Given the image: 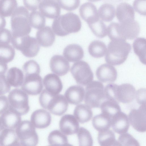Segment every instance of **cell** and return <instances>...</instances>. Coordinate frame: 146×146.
I'll list each match as a JSON object with an SVG mask.
<instances>
[{"label":"cell","instance_id":"obj_46","mask_svg":"<svg viewBox=\"0 0 146 146\" xmlns=\"http://www.w3.org/2000/svg\"><path fill=\"white\" fill-rule=\"evenodd\" d=\"M146 0H135L133 6L135 11L140 15L145 16Z\"/></svg>","mask_w":146,"mask_h":146},{"label":"cell","instance_id":"obj_36","mask_svg":"<svg viewBox=\"0 0 146 146\" xmlns=\"http://www.w3.org/2000/svg\"><path fill=\"white\" fill-rule=\"evenodd\" d=\"M98 12L101 20L105 22H109L111 21L115 17V7L110 3H106L101 5Z\"/></svg>","mask_w":146,"mask_h":146},{"label":"cell","instance_id":"obj_37","mask_svg":"<svg viewBox=\"0 0 146 146\" xmlns=\"http://www.w3.org/2000/svg\"><path fill=\"white\" fill-rule=\"evenodd\" d=\"M15 52L14 48L9 44H0V62L7 64L14 59Z\"/></svg>","mask_w":146,"mask_h":146},{"label":"cell","instance_id":"obj_22","mask_svg":"<svg viewBox=\"0 0 146 146\" xmlns=\"http://www.w3.org/2000/svg\"><path fill=\"white\" fill-rule=\"evenodd\" d=\"M0 116L5 128L15 129L22 121L21 116L10 108Z\"/></svg>","mask_w":146,"mask_h":146},{"label":"cell","instance_id":"obj_9","mask_svg":"<svg viewBox=\"0 0 146 146\" xmlns=\"http://www.w3.org/2000/svg\"><path fill=\"white\" fill-rule=\"evenodd\" d=\"M36 129L30 120L21 121L15 129L20 146H35L37 145L39 138Z\"/></svg>","mask_w":146,"mask_h":146},{"label":"cell","instance_id":"obj_58","mask_svg":"<svg viewBox=\"0 0 146 146\" xmlns=\"http://www.w3.org/2000/svg\"></svg>","mask_w":146,"mask_h":146},{"label":"cell","instance_id":"obj_55","mask_svg":"<svg viewBox=\"0 0 146 146\" xmlns=\"http://www.w3.org/2000/svg\"><path fill=\"white\" fill-rule=\"evenodd\" d=\"M110 2L114 3H116L120 2L123 0H109Z\"/></svg>","mask_w":146,"mask_h":146},{"label":"cell","instance_id":"obj_8","mask_svg":"<svg viewBox=\"0 0 146 146\" xmlns=\"http://www.w3.org/2000/svg\"><path fill=\"white\" fill-rule=\"evenodd\" d=\"M7 97L9 108L21 116L29 112V95L21 88H17L10 90Z\"/></svg>","mask_w":146,"mask_h":146},{"label":"cell","instance_id":"obj_13","mask_svg":"<svg viewBox=\"0 0 146 146\" xmlns=\"http://www.w3.org/2000/svg\"><path fill=\"white\" fill-rule=\"evenodd\" d=\"M51 114L48 110L43 108L38 109L32 113L30 121L36 129H45L51 124Z\"/></svg>","mask_w":146,"mask_h":146},{"label":"cell","instance_id":"obj_3","mask_svg":"<svg viewBox=\"0 0 146 146\" xmlns=\"http://www.w3.org/2000/svg\"><path fill=\"white\" fill-rule=\"evenodd\" d=\"M140 27L135 20L119 23L112 22L107 28V34L111 40L121 38L132 40L139 34Z\"/></svg>","mask_w":146,"mask_h":146},{"label":"cell","instance_id":"obj_47","mask_svg":"<svg viewBox=\"0 0 146 146\" xmlns=\"http://www.w3.org/2000/svg\"><path fill=\"white\" fill-rule=\"evenodd\" d=\"M12 37V33L8 29L4 28L0 30V44H9Z\"/></svg>","mask_w":146,"mask_h":146},{"label":"cell","instance_id":"obj_54","mask_svg":"<svg viewBox=\"0 0 146 146\" xmlns=\"http://www.w3.org/2000/svg\"><path fill=\"white\" fill-rule=\"evenodd\" d=\"M5 128V127L3 125L2 122L1 116L0 115V133Z\"/></svg>","mask_w":146,"mask_h":146},{"label":"cell","instance_id":"obj_31","mask_svg":"<svg viewBox=\"0 0 146 146\" xmlns=\"http://www.w3.org/2000/svg\"><path fill=\"white\" fill-rule=\"evenodd\" d=\"M98 140L99 144L101 146H120L116 140L114 133L109 129L98 132Z\"/></svg>","mask_w":146,"mask_h":146},{"label":"cell","instance_id":"obj_18","mask_svg":"<svg viewBox=\"0 0 146 146\" xmlns=\"http://www.w3.org/2000/svg\"><path fill=\"white\" fill-rule=\"evenodd\" d=\"M50 66L51 71L59 76L66 75L70 68L68 61L59 55H55L52 57L50 60Z\"/></svg>","mask_w":146,"mask_h":146},{"label":"cell","instance_id":"obj_7","mask_svg":"<svg viewBox=\"0 0 146 146\" xmlns=\"http://www.w3.org/2000/svg\"><path fill=\"white\" fill-rule=\"evenodd\" d=\"M11 42L14 48L27 57H34L39 51L40 44L36 39L28 35L21 37L12 36Z\"/></svg>","mask_w":146,"mask_h":146},{"label":"cell","instance_id":"obj_26","mask_svg":"<svg viewBox=\"0 0 146 146\" xmlns=\"http://www.w3.org/2000/svg\"><path fill=\"white\" fill-rule=\"evenodd\" d=\"M0 142L1 146H20L16 130L5 128L0 133Z\"/></svg>","mask_w":146,"mask_h":146},{"label":"cell","instance_id":"obj_42","mask_svg":"<svg viewBox=\"0 0 146 146\" xmlns=\"http://www.w3.org/2000/svg\"><path fill=\"white\" fill-rule=\"evenodd\" d=\"M117 141L120 146L140 145L138 141L132 135L127 132L120 134Z\"/></svg>","mask_w":146,"mask_h":146},{"label":"cell","instance_id":"obj_39","mask_svg":"<svg viewBox=\"0 0 146 146\" xmlns=\"http://www.w3.org/2000/svg\"><path fill=\"white\" fill-rule=\"evenodd\" d=\"M29 21L31 27L39 29L45 26L46 19L39 11L36 10L31 11L29 14Z\"/></svg>","mask_w":146,"mask_h":146},{"label":"cell","instance_id":"obj_21","mask_svg":"<svg viewBox=\"0 0 146 146\" xmlns=\"http://www.w3.org/2000/svg\"><path fill=\"white\" fill-rule=\"evenodd\" d=\"M129 125L128 116L121 111L111 119V126L114 131L118 134L127 132Z\"/></svg>","mask_w":146,"mask_h":146},{"label":"cell","instance_id":"obj_40","mask_svg":"<svg viewBox=\"0 0 146 146\" xmlns=\"http://www.w3.org/2000/svg\"><path fill=\"white\" fill-rule=\"evenodd\" d=\"M93 34L100 38L107 35V27L103 21L99 19L87 23Z\"/></svg>","mask_w":146,"mask_h":146},{"label":"cell","instance_id":"obj_45","mask_svg":"<svg viewBox=\"0 0 146 146\" xmlns=\"http://www.w3.org/2000/svg\"><path fill=\"white\" fill-rule=\"evenodd\" d=\"M59 6L64 9L72 11L76 9L79 6L80 0H56Z\"/></svg>","mask_w":146,"mask_h":146},{"label":"cell","instance_id":"obj_5","mask_svg":"<svg viewBox=\"0 0 146 146\" xmlns=\"http://www.w3.org/2000/svg\"><path fill=\"white\" fill-rule=\"evenodd\" d=\"M29 15L28 10L25 7H17L11 15L12 36H23L30 33L31 27L29 21Z\"/></svg>","mask_w":146,"mask_h":146},{"label":"cell","instance_id":"obj_19","mask_svg":"<svg viewBox=\"0 0 146 146\" xmlns=\"http://www.w3.org/2000/svg\"><path fill=\"white\" fill-rule=\"evenodd\" d=\"M85 90L80 85L69 87L66 91L64 96L69 103L76 105L84 100Z\"/></svg>","mask_w":146,"mask_h":146},{"label":"cell","instance_id":"obj_33","mask_svg":"<svg viewBox=\"0 0 146 146\" xmlns=\"http://www.w3.org/2000/svg\"><path fill=\"white\" fill-rule=\"evenodd\" d=\"M107 47L104 43L99 40H94L90 44L88 51L90 55L95 58H102L105 55Z\"/></svg>","mask_w":146,"mask_h":146},{"label":"cell","instance_id":"obj_25","mask_svg":"<svg viewBox=\"0 0 146 146\" xmlns=\"http://www.w3.org/2000/svg\"><path fill=\"white\" fill-rule=\"evenodd\" d=\"M79 12L81 17L87 23L100 19L96 6L90 2H86L81 5Z\"/></svg>","mask_w":146,"mask_h":146},{"label":"cell","instance_id":"obj_24","mask_svg":"<svg viewBox=\"0 0 146 146\" xmlns=\"http://www.w3.org/2000/svg\"><path fill=\"white\" fill-rule=\"evenodd\" d=\"M135 13L132 6L126 2L118 5L115 11V15L120 23L134 20Z\"/></svg>","mask_w":146,"mask_h":146},{"label":"cell","instance_id":"obj_34","mask_svg":"<svg viewBox=\"0 0 146 146\" xmlns=\"http://www.w3.org/2000/svg\"><path fill=\"white\" fill-rule=\"evenodd\" d=\"M111 119L102 113L95 115L92 119L94 127L98 132L109 129L111 126Z\"/></svg>","mask_w":146,"mask_h":146},{"label":"cell","instance_id":"obj_23","mask_svg":"<svg viewBox=\"0 0 146 146\" xmlns=\"http://www.w3.org/2000/svg\"><path fill=\"white\" fill-rule=\"evenodd\" d=\"M36 37L39 44L44 47L52 46L55 39L54 33L48 26L38 29L36 33Z\"/></svg>","mask_w":146,"mask_h":146},{"label":"cell","instance_id":"obj_14","mask_svg":"<svg viewBox=\"0 0 146 146\" xmlns=\"http://www.w3.org/2000/svg\"><path fill=\"white\" fill-rule=\"evenodd\" d=\"M60 130L67 136L76 134L80 128L79 123L73 115H64L59 122Z\"/></svg>","mask_w":146,"mask_h":146},{"label":"cell","instance_id":"obj_28","mask_svg":"<svg viewBox=\"0 0 146 146\" xmlns=\"http://www.w3.org/2000/svg\"><path fill=\"white\" fill-rule=\"evenodd\" d=\"M76 106L73 115L79 123H84L90 121L93 115L92 109L85 104Z\"/></svg>","mask_w":146,"mask_h":146},{"label":"cell","instance_id":"obj_27","mask_svg":"<svg viewBox=\"0 0 146 146\" xmlns=\"http://www.w3.org/2000/svg\"><path fill=\"white\" fill-rule=\"evenodd\" d=\"M63 55L68 61L71 62H77L82 59L84 56L82 47L76 44L68 45L64 49Z\"/></svg>","mask_w":146,"mask_h":146},{"label":"cell","instance_id":"obj_16","mask_svg":"<svg viewBox=\"0 0 146 146\" xmlns=\"http://www.w3.org/2000/svg\"><path fill=\"white\" fill-rule=\"evenodd\" d=\"M117 75L116 68L108 63L102 64L96 71V77L101 82H113L116 80Z\"/></svg>","mask_w":146,"mask_h":146},{"label":"cell","instance_id":"obj_30","mask_svg":"<svg viewBox=\"0 0 146 146\" xmlns=\"http://www.w3.org/2000/svg\"><path fill=\"white\" fill-rule=\"evenodd\" d=\"M47 140L48 144L52 146L70 145L67 136L60 130H54L48 135Z\"/></svg>","mask_w":146,"mask_h":146},{"label":"cell","instance_id":"obj_32","mask_svg":"<svg viewBox=\"0 0 146 146\" xmlns=\"http://www.w3.org/2000/svg\"><path fill=\"white\" fill-rule=\"evenodd\" d=\"M118 102L110 100L104 101L100 107L102 113L111 119L121 111V108Z\"/></svg>","mask_w":146,"mask_h":146},{"label":"cell","instance_id":"obj_41","mask_svg":"<svg viewBox=\"0 0 146 146\" xmlns=\"http://www.w3.org/2000/svg\"><path fill=\"white\" fill-rule=\"evenodd\" d=\"M76 134L79 145H93V142L92 136L90 131L87 129L83 127H80Z\"/></svg>","mask_w":146,"mask_h":146},{"label":"cell","instance_id":"obj_56","mask_svg":"<svg viewBox=\"0 0 146 146\" xmlns=\"http://www.w3.org/2000/svg\"><path fill=\"white\" fill-rule=\"evenodd\" d=\"M89 1L92 2H97L101 0H88Z\"/></svg>","mask_w":146,"mask_h":146},{"label":"cell","instance_id":"obj_6","mask_svg":"<svg viewBox=\"0 0 146 146\" xmlns=\"http://www.w3.org/2000/svg\"><path fill=\"white\" fill-rule=\"evenodd\" d=\"M102 82L92 81L86 86L84 98L85 104L91 108L100 107L106 99Z\"/></svg>","mask_w":146,"mask_h":146},{"label":"cell","instance_id":"obj_17","mask_svg":"<svg viewBox=\"0 0 146 146\" xmlns=\"http://www.w3.org/2000/svg\"><path fill=\"white\" fill-rule=\"evenodd\" d=\"M136 90L134 87L129 83L118 85L117 93V102L128 104L132 102L135 98Z\"/></svg>","mask_w":146,"mask_h":146},{"label":"cell","instance_id":"obj_1","mask_svg":"<svg viewBox=\"0 0 146 146\" xmlns=\"http://www.w3.org/2000/svg\"><path fill=\"white\" fill-rule=\"evenodd\" d=\"M40 105L51 114L56 116L64 115L67 111L69 103L64 95L52 94L43 89L39 94Z\"/></svg>","mask_w":146,"mask_h":146},{"label":"cell","instance_id":"obj_35","mask_svg":"<svg viewBox=\"0 0 146 146\" xmlns=\"http://www.w3.org/2000/svg\"><path fill=\"white\" fill-rule=\"evenodd\" d=\"M133 48L136 54L138 57L140 62L146 64V39L143 38H137L133 43Z\"/></svg>","mask_w":146,"mask_h":146},{"label":"cell","instance_id":"obj_57","mask_svg":"<svg viewBox=\"0 0 146 146\" xmlns=\"http://www.w3.org/2000/svg\"><path fill=\"white\" fill-rule=\"evenodd\" d=\"M0 146H1V143H0Z\"/></svg>","mask_w":146,"mask_h":146},{"label":"cell","instance_id":"obj_48","mask_svg":"<svg viewBox=\"0 0 146 146\" xmlns=\"http://www.w3.org/2000/svg\"><path fill=\"white\" fill-rule=\"evenodd\" d=\"M11 86L4 75H0V96L5 95L10 91Z\"/></svg>","mask_w":146,"mask_h":146},{"label":"cell","instance_id":"obj_2","mask_svg":"<svg viewBox=\"0 0 146 146\" xmlns=\"http://www.w3.org/2000/svg\"><path fill=\"white\" fill-rule=\"evenodd\" d=\"M81 28V22L78 16L73 13H68L54 19L52 29L56 35L60 36L79 32Z\"/></svg>","mask_w":146,"mask_h":146},{"label":"cell","instance_id":"obj_49","mask_svg":"<svg viewBox=\"0 0 146 146\" xmlns=\"http://www.w3.org/2000/svg\"><path fill=\"white\" fill-rule=\"evenodd\" d=\"M135 98L137 103L140 105L146 104L145 88H141L136 91Z\"/></svg>","mask_w":146,"mask_h":146},{"label":"cell","instance_id":"obj_53","mask_svg":"<svg viewBox=\"0 0 146 146\" xmlns=\"http://www.w3.org/2000/svg\"><path fill=\"white\" fill-rule=\"evenodd\" d=\"M6 25V21L4 17L0 15V30L4 28Z\"/></svg>","mask_w":146,"mask_h":146},{"label":"cell","instance_id":"obj_10","mask_svg":"<svg viewBox=\"0 0 146 146\" xmlns=\"http://www.w3.org/2000/svg\"><path fill=\"white\" fill-rule=\"evenodd\" d=\"M70 72L76 82L81 86H86L93 79V73L90 67L85 61L75 62L72 66Z\"/></svg>","mask_w":146,"mask_h":146},{"label":"cell","instance_id":"obj_44","mask_svg":"<svg viewBox=\"0 0 146 146\" xmlns=\"http://www.w3.org/2000/svg\"><path fill=\"white\" fill-rule=\"evenodd\" d=\"M23 68L25 75L35 73H40V68L38 64L35 61L30 60L23 64Z\"/></svg>","mask_w":146,"mask_h":146},{"label":"cell","instance_id":"obj_15","mask_svg":"<svg viewBox=\"0 0 146 146\" xmlns=\"http://www.w3.org/2000/svg\"><path fill=\"white\" fill-rule=\"evenodd\" d=\"M39 11L47 18L55 19L61 12V8L57 2L54 0H42L39 5Z\"/></svg>","mask_w":146,"mask_h":146},{"label":"cell","instance_id":"obj_29","mask_svg":"<svg viewBox=\"0 0 146 146\" xmlns=\"http://www.w3.org/2000/svg\"><path fill=\"white\" fill-rule=\"evenodd\" d=\"M5 76L11 86L15 87H21L24 78L23 71L16 67H13L10 68Z\"/></svg>","mask_w":146,"mask_h":146},{"label":"cell","instance_id":"obj_4","mask_svg":"<svg viewBox=\"0 0 146 146\" xmlns=\"http://www.w3.org/2000/svg\"><path fill=\"white\" fill-rule=\"evenodd\" d=\"M105 56L106 62L112 65H118L126 60L131 50L130 44L121 38L110 40Z\"/></svg>","mask_w":146,"mask_h":146},{"label":"cell","instance_id":"obj_43","mask_svg":"<svg viewBox=\"0 0 146 146\" xmlns=\"http://www.w3.org/2000/svg\"><path fill=\"white\" fill-rule=\"evenodd\" d=\"M118 85L110 83L104 88V93L106 99L115 101L119 103L117 99V90Z\"/></svg>","mask_w":146,"mask_h":146},{"label":"cell","instance_id":"obj_51","mask_svg":"<svg viewBox=\"0 0 146 146\" xmlns=\"http://www.w3.org/2000/svg\"><path fill=\"white\" fill-rule=\"evenodd\" d=\"M9 108L7 96L5 95L0 96V115Z\"/></svg>","mask_w":146,"mask_h":146},{"label":"cell","instance_id":"obj_11","mask_svg":"<svg viewBox=\"0 0 146 146\" xmlns=\"http://www.w3.org/2000/svg\"><path fill=\"white\" fill-rule=\"evenodd\" d=\"M39 74L26 75L21 88L29 95H39L43 90L42 80Z\"/></svg>","mask_w":146,"mask_h":146},{"label":"cell","instance_id":"obj_50","mask_svg":"<svg viewBox=\"0 0 146 146\" xmlns=\"http://www.w3.org/2000/svg\"><path fill=\"white\" fill-rule=\"evenodd\" d=\"M25 7L28 10L33 11L38 9L41 0H23Z\"/></svg>","mask_w":146,"mask_h":146},{"label":"cell","instance_id":"obj_38","mask_svg":"<svg viewBox=\"0 0 146 146\" xmlns=\"http://www.w3.org/2000/svg\"><path fill=\"white\" fill-rule=\"evenodd\" d=\"M17 5L16 0H0V15L4 17L11 15Z\"/></svg>","mask_w":146,"mask_h":146},{"label":"cell","instance_id":"obj_20","mask_svg":"<svg viewBox=\"0 0 146 146\" xmlns=\"http://www.w3.org/2000/svg\"><path fill=\"white\" fill-rule=\"evenodd\" d=\"M44 89L53 94H60L63 88V85L58 76L54 74L46 75L42 80Z\"/></svg>","mask_w":146,"mask_h":146},{"label":"cell","instance_id":"obj_12","mask_svg":"<svg viewBox=\"0 0 146 146\" xmlns=\"http://www.w3.org/2000/svg\"><path fill=\"white\" fill-rule=\"evenodd\" d=\"M130 124L137 131H146V104L140 105L138 109H131L128 116Z\"/></svg>","mask_w":146,"mask_h":146},{"label":"cell","instance_id":"obj_52","mask_svg":"<svg viewBox=\"0 0 146 146\" xmlns=\"http://www.w3.org/2000/svg\"><path fill=\"white\" fill-rule=\"evenodd\" d=\"M7 64L0 62V75H4L7 70Z\"/></svg>","mask_w":146,"mask_h":146}]
</instances>
